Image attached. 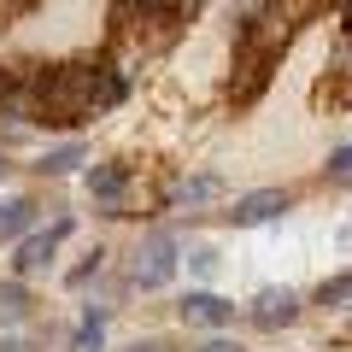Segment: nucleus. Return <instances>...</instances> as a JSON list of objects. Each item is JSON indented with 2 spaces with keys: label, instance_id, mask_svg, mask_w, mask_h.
<instances>
[{
  "label": "nucleus",
  "instance_id": "nucleus-1",
  "mask_svg": "<svg viewBox=\"0 0 352 352\" xmlns=\"http://www.w3.org/2000/svg\"><path fill=\"white\" fill-rule=\"evenodd\" d=\"M30 100H36L41 124H82V118L112 112L124 100V76L112 65H65V71L36 76Z\"/></svg>",
  "mask_w": 352,
  "mask_h": 352
},
{
  "label": "nucleus",
  "instance_id": "nucleus-2",
  "mask_svg": "<svg viewBox=\"0 0 352 352\" xmlns=\"http://www.w3.org/2000/svg\"><path fill=\"white\" fill-rule=\"evenodd\" d=\"M282 47H288V18L282 12H247V24H241V36H235V82H229V94H235L241 106L264 94Z\"/></svg>",
  "mask_w": 352,
  "mask_h": 352
},
{
  "label": "nucleus",
  "instance_id": "nucleus-3",
  "mask_svg": "<svg viewBox=\"0 0 352 352\" xmlns=\"http://www.w3.org/2000/svg\"><path fill=\"white\" fill-rule=\"evenodd\" d=\"M176 270V235L170 229H153L147 241L135 247V264H129V282L135 288H164Z\"/></svg>",
  "mask_w": 352,
  "mask_h": 352
},
{
  "label": "nucleus",
  "instance_id": "nucleus-4",
  "mask_svg": "<svg viewBox=\"0 0 352 352\" xmlns=\"http://www.w3.org/2000/svg\"><path fill=\"white\" fill-rule=\"evenodd\" d=\"M282 212H288V194H282V188H258V194H241V200H235L229 223L252 229V223H270V217H282Z\"/></svg>",
  "mask_w": 352,
  "mask_h": 352
},
{
  "label": "nucleus",
  "instance_id": "nucleus-5",
  "mask_svg": "<svg viewBox=\"0 0 352 352\" xmlns=\"http://www.w3.org/2000/svg\"><path fill=\"white\" fill-rule=\"evenodd\" d=\"M294 317H300V294L294 288H264L258 300H252V323L258 329H288Z\"/></svg>",
  "mask_w": 352,
  "mask_h": 352
},
{
  "label": "nucleus",
  "instance_id": "nucleus-6",
  "mask_svg": "<svg viewBox=\"0 0 352 352\" xmlns=\"http://www.w3.org/2000/svg\"><path fill=\"white\" fill-rule=\"evenodd\" d=\"M182 317L200 323V329H223V323H235V305H229L223 294H212V288H194L188 300H182Z\"/></svg>",
  "mask_w": 352,
  "mask_h": 352
},
{
  "label": "nucleus",
  "instance_id": "nucleus-7",
  "mask_svg": "<svg viewBox=\"0 0 352 352\" xmlns=\"http://www.w3.org/2000/svg\"><path fill=\"white\" fill-rule=\"evenodd\" d=\"M323 100L329 106H352V30L340 36L335 65H329V82H323Z\"/></svg>",
  "mask_w": 352,
  "mask_h": 352
},
{
  "label": "nucleus",
  "instance_id": "nucleus-8",
  "mask_svg": "<svg viewBox=\"0 0 352 352\" xmlns=\"http://www.w3.org/2000/svg\"><path fill=\"white\" fill-rule=\"evenodd\" d=\"M65 235H71V223H65V217H59L53 229H41V235H24V247H18V270H24V276H30V270H41Z\"/></svg>",
  "mask_w": 352,
  "mask_h": 352
},
{
  "label": "nucleus",
  "instance_id": "nucleus-9",
  "mask_svg": "<svg viewBox=\"0 0 352 352\" xmlns=\"http://www.w3.org/2000/svg\"><path fill=\"white\" fill-rule=\"evenodd\" d=\"M36 223V200H0V241H18Z\"/></svg>",
  "mask_w": 352,
  "mask_h": 352
},
{
  "label": "nucleus",
  "instance_id": "nucleus-10",
  "mask_svg": "<svg viewBox=\"0 0 352 352\" xmlns=\"http://www.w3.org/2000/svg\"><path fill=\"white\" fill-rule=\"evenodd\" d=\"M88 194L106 206H118V194H124V164H94L88 170Z\"/></svg>",
  "mask_w": 352,
  "mask_h": 352
},
{
  "label": "nucleus",
  "instance_id": "nucleus-11",
  "mask_svg": "<svg viewBox=\"0 0 352 352\" xmlns=\"http://www.w3.org/2000/svg\"><path fill=\"white\" fill-rule=\"evenodd\" d=\"M100 340H106V305H88L82 329H76V352H100Z\"/></svg>",
  "mask_w": 352,
  "mask_h": 352
},
{
  "label": "nucleus",
  "instance_id": "nucleus-12",
  "mask_svg": "<svg viewBox=\"0 0 352 352\" xmlns=\"http://www.w3.org/2000/svg\"><path fill=\"white\" fill-rule=\"evenodd\" d=\"M76 164H82V147L71 141V147H53L47 159H41V170H47V176H65V170H76Z\"/></svg>",
  "mask_w": 352,
  "mask_h": 352
},
{
  "label": "nucleus",
  "instance_id": "nucleus-13",
  "mask_svg": "<svg viewBox=\"0 0 352 352\" xmlns=\"http://www.w3.org/2000/svg\"><path fill=\"white\" fill-rule=\"evenodd\" d=\"M24 311H30V294L6 282V288H0V323H18V317H24Z\"/></svg>",
  "mask_w": 352,
  "mask_h": 352
},
{
  "label": "nucleus",
  "instance_id": "nucleus-14",
  "mask_svg": "<svg viewBox=\"0 0 352 352\" xmlns=\"http://www.w3.org/2000/svg\"><path fill=\"white\" fill-rule=\"evenodd\" d=\"M212 194H217L212 176H194V182H182V188H176V200H182V206H200V200H212Z\"/></svg>",
  "mask_w": 352,
  "mask_h": 352
},
{
  "label": "nucleus",
  "instance_id": "nucleus-15",
  "mask_svg": "<svg viewBox=\"0 0 352 352\" xmlns=\"http://www.w3.org/2000/svg\"><path fill=\"white\" fill-rule=\"evenodd\" d=\"M340 300H352V276H335L317 288V305H340Z\"/></svg>",
  "mask_w": 352,
  "mask_h": 352
},
{
  "label": "nucleus",
  "instance_id": "nucleus-16",
  "mask_svg": "<svg viewBox=\"0 0 352 352\" xmlns=\"http://www.w3.org/2000/svg\"><path fill=\"white\" fill-rule=\"evenodd\" d=\"M217 270V252L212 247H188V276H212Z\"/></svg>",
  "mask_w": 352,
  "mask_h": 352
},
{
  "label": "nucleus",
  "instance_id": "nucleus-17",
  "mask_svg": "<svg viewBox=\"0 0 352 352\" xmlns=\"http://www.w3.org/2000/svg\"><path fill=\"white\" fill-rule=\"evenodd\" d=\"M329 176H340V182H352V147H340L335 159H329Z\"/></svg>",
  "mask_w": 352,
  "mask_h": 352
},
{
  "label": "nucleus",
  "instance_id": "nucleus-18",
  "mask_svg": "<svg viewBox=\"0 0 352 352\" xmlns=\"http://www.w3.org/2000/svg\"><path fill=\"white\" fill-rule=\"evenodd\" d=\"M94 270H100V252H94V258H88V264H76V270H71V288H82V282L94 276Z\"/></svg>",
  "mask_w": 352,
  "mask_h": 352
},
{
  "label": "nucleus",
  "instance_id": "nucleus-19",
  "mask_svg": "<svg viewBox=\"0 0 352 352\" xmlns=\"http://www.w3.org/2000/svg\"><path fill=\"white\" fill-rule=\"evenodd\" d=\"M0 352H36V346H30L24 335H6V340H0Z\"/></svg>",
  "mask_w": 352,
  "mask_h": 352
},
{
  "label": "nucleus",
  "instance_id": "nucleus-20",
  "mask_svg": "<svg viewBox=\"0 0 352 352\" xmlns=\"http://www.w3.org/2000/svg\"><path fill=\"white\" fill-rule=\"evenodd\" d=\"M200 352H241V346H235V340H206Z\"/></svg>",
  "mask_w": 352,
  "mask_h": 352
},
{
  "label": "nucleus",
  "instance_id": "nucleus-21",
  "mask_svg": "<svg viewBox=\"0 0 352 352\" xmlns=\"http://www.w3.org/2000/svg\"><path fill=\"white\" fill-rule=\"evenodd\" d=\"M129 352H164V346H159V340H135V346H129Z\"/></svg>",
  "mask_w": 352,
  "mask_h": 352
},
{
  "label": "nucleus",
  "instance_id": "nucleus-22",
  "mask_svg": "<svg viewBox=\"0 0 352 352\" xmlns=\"http://www.w3.org/2000/svg\"><path fill=\"white\" fill-rule=\"evenodd\" d=\"M0 176H6V164H0Z\"/></svg>",
  "mask_w": 352,
  "mask_h": 352
}]
</instances>
